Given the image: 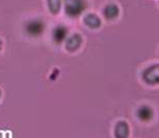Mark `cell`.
<instances>
[{"label":"cell","mask_w":159,"mask_h":138,"mask_svg":"<svg viewBox=\"0 0 159 138\" xmlns=\"http://www.w3.org/2000/svg\"><path fill=\"white\" fill-rule=\"evenodd\" d=\"M1 48H2V41L0 40V50H1Z\"/></svg>","instance_id":"obj_11"},{"label":"cell","mask_w":159,"mask_h":138,"mask_svg":"<svg viewBox=\"0 0 159 138\" xmlns=\"http://www.w3.org/2000/svg\"><path fill=\"white\" fill-rule=\"evenodd\" d=\"M81 43H82V38L79 34H71L69 38H67V41H66L67 50H69V51L77 50L78 48L80 47V45H81Z\"/></svg>","instance_id":"obj_4"},{"label":"cell","mask_w":159,"mask_h":138,"mask_svg":"<svg viewBox=\"0 0 159 138\" xmlns=\"http://www.w3.org/2000/svg\"><path fill=\"white\" fill-rule=\"evenodd\" d=\"M68 34V29L65 26L56 27L52 31V39L56 44H61L67 38Z\"/></svg>","instance_id":"obj_5"},{"label":"cell","mask_w":159,"mask_h":138,"mask_svg":"<svg viewBox=\"0 0 159 138\" xmlns=\"http://www.w3.org/2000/svg\"><path fill=\"white\" fill-rule=\"evenodd\" d=\"M65 1V11L69 17L80 16L87 8L86 0H64Z\"/></svg>","instance_id":"obj_1"},{"label":"cell","mask_w":159,"mask_h":138,"mask_svg":"<svg viewBox=\"0 0 159 138\" xmlns=\"http://www.w3.org/2000/svg\"><path fill=\"white\" fill-rule=\"evenodd\" d=\"M0 96H1V91H0Z\"/></svg>","instance_id":"obj_12"},{"label":"cell","mask_w":159,"mask_h":138,"mask_svg":"<svg viewBox=\"0 0 159 138\" xmlns=\"http://www.w3.org/2000/svg\"><path fill=\"white\" fill-rule=\"evenodd\" d=\"M48 2V8L51 11V13L56 15L60 11L61 7V0H47Z\"/></svg>","instance_id":"obj_10"},{"label":"cell","mask_w":159,"mask_h":138,"mask_svg":"<svg viewBox=\"0 0 159 138\" xmlns=\"http://www.w3.org/2000/svg\"><path fill=\"white\" fill-rule=\"evenodd\" d=\"M137 115H138V117L140 118V120H143V122H148V120H150L151 118H152L154 113H152V109L149 106H141L140 108L138 109Z\"/></svg>","instance_id":"obj_9"},{"label":"cell","mask_w":159,"mask_h":138,"mask_svg":"<svg viewBox=\"0 0 159 138\" xmlns=\"http://www.w3.org/2000/svg\"><path fill=\"white\" fill-rule=\"evenodd\" d=\"M43 30H45V24L40 19L28 21L26 25V32L31 37H38L40 34H43Z\"/></svg>","instance_id":"obj_2"},{"label":"cell","mask_w":159,"mask_h":138,"mask_svg":"<svg viewBox=\"0 0 159 138\" xmlns=\"http://www.w3.org/2000/svg\"><path fill=\"white\" fill-rule=\"evenodd\" d=\"M143 80L147 84L155 85L159 82V65H154V66L147 68L143 74Z\"/></svg>","instance_id":"obj_3"},{"label":"cell","mask_w":159,"mask_h":138,"mask_svg":"<svg viewBox=\"0 0 159 138\" xmlns=\"http://www.w3.org/2000/svg\"><path fill=\"white\" fill-rule=\"evenodd\" d=\"M118 15H119V8L115 3H109L103 9V16L108 20H112V19L117 18Z\"/></svg>","instance_id":"obj_6"},{"label":"cell","mask_w":159,"mask_h":138,"mask_svg":"<svg viewBox=\"0 0 159 138\" xmlns=\"http://www.w3.org/2000/svg\"><path fill=\"white\" fill-rule=\"evenodd\" d=\"M129 135V126L126 122H119L115 128L116 138H127Z\"/></svg>","instance_id":"obj_7"},{"label":"cell","mask_w":159,"mask_h":138,"mask_svg":"<svg viewBox=\"0 0 159 138\" xmlns=\"http://www.w3.org/2000/svg\"><path fill=\"white\" fill-rule=\"evenodd\" d=\"M84 22H85L89 28H93V29H97L101 25L99 17L97 16V15H95V13H88V15H86L85 18H84Z\"/></svg>","instance_id":"obj_8"}]
</instances>
